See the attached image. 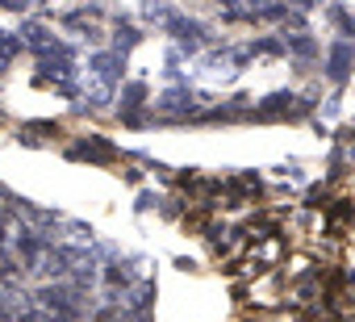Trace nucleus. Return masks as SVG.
<instances>
[{
  "mask_svg": "<svg viewBox=\"0 0 355 322\" xmlns=\"http://www.w3.org/2000/svg\"><path fill=\"white\" fill-rule=\"evenodd\" d=\"M193 105H197V92H189V88H171V92H163V96L155 101V109H159L163 117H180V113H193Z\"/></svg>",
  "mask_w": 355,
  "mask_h": 322,
  "instance_id": "1",
  "label": "nucleus"
},
{
  "mask_svg": "<svg viewBox=\"0 0 355 322\" xmlns=\"http://www.w3.org/2000/svg\"><path fill=\"white\" fill-rule=\"evenodd\" d=\"M347 63H351V46L347 42H334L330 46V80H343L347 76Z\"/></svg>",
  "mask_w": 355,
  "mask_h": 322,
  "instance_id": "2",
  "label": "nucleus"
}]
</instances>
